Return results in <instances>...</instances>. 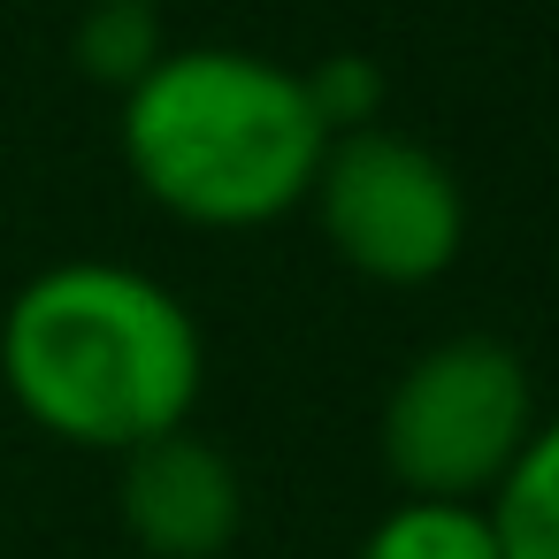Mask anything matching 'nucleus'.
I'll use <instances>...</instances> for the list:
<instances>
[{
  "label": "nucleus",
  "instance_id": "nucleus-1",
  "mask_svg": "<svg viewBox=\"0 0 559 559\" xmlns=\"http://www.w3.org/2000/svg\"><path fill=\"white\" fill-rule=\"evenodd\" d=\"M0 383L32 429L123 460L192 421L207 345L162 276L123 261H62L0 314Z\"/></svg>",
  "mask_w": 559,
  "mask_h": 559
},
{
  "label": "nucleus",
  "instance_id": "nucleus-2",
  "mask_svg": "<svg viewBox=\"0 0 559 559\" xmlns=\"http://www.w3.org/2000/svg\"><path fill=\"white\" fill-rule=\"evenodd\" d=\"M123 162L154 207L192 230H261L307 207L330 123L299 70L246 47L162 55L123 93Z\"/></svg>",
  "mask_w": 559,
  "mask_h": 559
},
{
  "label": "nucleus",
  "instance_id": "nucleus-3",
  "mask_svg": "<svg viewBox=\"0 0 559 559\" xmlns=\"http://www.w3.org/2000/svg\"><path fill=\"white\" fill-rule=\"evenodd\" d=\"M536 383H528V360L506 345V337H437L421 345L391 399H383V421H376V444H383V467L406 498H460V506H483L506 467L521 460V444L536 437Z\"/></svg>",
  "mask_w": 559,
  "mask_h": 559
},
{
  "label": "nucleus",
  "instance_id": "nucleus-4",
  "mask_svg": "<svg viewBox=\"0 0 559 559\" xmlns=\"http://www.w3.org/2000/svg\"><path fill=\"white\" fill-rule=\"evenodd\" d=\"M307 200H314L337 261L391 292L437 284L467 246V192L444 169V154L406 131H383V123L337 131Z\"/></svg>",
  "mask_w": 559,
  "mask_h": 559
},
{
  "label": "nucleus",
  "instance_id": "nucleus-5",
  "mask_svg": "<svg viewBox=\"0 0 559 559\" xmlns=\"http://www.w3.org/2000/svg\"><path fill=\"white\" fill-rule=\"evenodd\" d=\"M116 506H123L131 544L154 559H223L246 528V483L223 444L192 437V421L123 452Z\"/></svg>",
  "mask_w": 559,
  "mask_h": 559
},
{
  "label": "nucleus",
  "instance_id": "nucleus-6",
  "mask_svg": "<svg viewBox=\"0 0 559 559\" xmlns=\"http://www.w3.org/2000/svg\"><path fill=\"white\" fill-rule=\"evenodd\" d=\"M483 506L506 559H559V414L536 421V437L521 444V460Z\"/></svg>",
  "mask_w": 559,
  "mask_h": 559
},
{
  "label": "nucleus",
  "instance_id": "nucleus-7",
  "mask_svg": "<svg viewBox=\"0 0 559 559\" xmlns=\"http://www.w3.org/2000/svg\"><path fill=\"white\" fill-rule=\"evenodd\" d=\"M360 559H506L498 551V528H490V506H460V498H399Z\"/></svg>",
  "mask_w": 559,
  "mask_h": 559
},
{
  "label": "nucleus",
  "instance_id": "nucleus-8",
  "mask_svg": "<svg viewBox=\"0 0 559 559\" xmlns=\"http://www.w3.org/2000/svg\"><path fill=\"white\" fill-rule=\"evenodd\" d=\"M78 62L93 78H108L116 93H131L154 62H162V32H154V0H85V32H78Z\"/></svg>",
  "mask_w": 559,
  "mask_h": 559
}]
</instances>
